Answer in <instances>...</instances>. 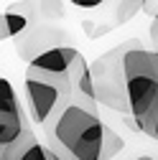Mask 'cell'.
<instances>
[{
    "label": "cell",
    "mask_w": 158,
    "mask_h": 160,
    "mask_svg": "<svg viewBox=\"0 0 158 160\" xmlns=\"http://www.w3.org/2000/svg\"><path fill=\"white\" fill-rule=\"evenodd\" d=\"M87 66H89L87 58L74 46H59L36 56L28 64L23 79L28 119H33L36 125H44L56 112V107L71 102V99L97 109L94 102L82 99L76 92V79Z\"/></svg>",
    "instance_id": "1"
},
{
    "label": "cell",
    "mask_w": 158,
    "mask_h": 160,
    "mask_svg": "<svg viewBox=\"0 0 158 160\" xmlns=\"http://www.w3.org/2000/svg\"><path fill=\"white\" fill-rule=\"evenodd\" d=\"M102 119L82 102H66L41 125L46 148L64 160H100Z\"/></svg>",
    "instance_id": "2"
},
{
    "label": "cell",
    "mask_w": 158,
    "mask_h": 160,
    "mask_svg": "<svg viewBox=\"0 0 158 160\" xmlns=\"http://www.w3.org/2000/svg\"><path fill=\"white\" fill-rule=\"evenodd\" d=\"M138 43V38L112 46L102 56H97L89 64V76H92V92L97 107H107L117 114H130V102H128V79H125V53Z\"/></svg>",
    "instance_id": "3"
},
{
    "label": "cell",
    "mask_w": 158,
    "mask_h": 160,
    "mask_svg": "<svg viewBox=\"0 0 158 160\" xmlns=\"http://www.w3.org/2000/svg\"><path fill=\"white\" fill-rule=\"evenodd\" d=\"M125 79H128V102L130 117L143 119L158 99V53L148 51L138 41L125 53Z\"/></svg>",
    "instance_id": "4"
},
{
    "label": "cell",
    "mask_w": 158,
    "mask_h": 160,
    "mask_svg": "<svg viewBox=\"0 0 158 160\" xmlns=\"http://www.w3.org/2000/svg\"><path fill=\"white\" fill-rule=\"evenodd\" d=\"M13 41H15L18 58H23L26 64H31L36 56H41L51 48L71 46V33L61 23H28L26 31L18 33Z\"/></svg>",
    "instance_id": "5"
},
{
    "label": "cell",
    "mask_w": 158,
    "mask_h": 160,
    "mask_svg": "<svg viewBox=\"0 0 158 160\" xmlns=\"http://www.w3.org/2000/svg\"><path fill=\"white\" fill-rule=\"evenodd\" d=\"M5 13H18L28 23H61L64 21V0H15Z\"/></svg>",
    "instance_id": "6"
},
{
    "label": "cell",
    "mask_w": 158,
    "mask_h": 160,
    "mask_svg": "<svg viewBox=\"0 0 158 160\" xmlns=\"http://www.w3.org/2000/svg\"><path fill=\"white\" fill-rule=\"evenodd\" d=\"M31 130V119L28 112H0V150H5L13 145L21 135Z\"/></svg>",
    "instance_id": "7"
},
{
    "label": "cell",
    "mask_w": 158,
    "mask_h": 160,
    "mask_svg": "<svg viewBox=\"0 0 158 160\" xmlns=\"http://www.w3.org/2000/svg\"><path fill=\"white\" fill-rule=\"evenodd\" d=\"M143 5H145V0H115L112 10H110L112 13V28L133 21V18L143 10Z\"/></svg>",
    "instance_id": "8"
},
{
    "label": "cell",
    "mask_w": 158,
    "mask_h": 160,
    "mask_svg": "<svg viewBox=\"0 0 158 160\" xmlns=\"http://www.w3.org/2000/svg\"><path fill=\"white\" fill-rule=\"evenodd\" d=\"M123 148H125V140L112 127L102 125V152H100V160H112L117 152H123Z\"/></svg>",
    "instance_id": "9"
},
{
    "label": "cell",
    "mask_w": 158,
    "mask_h": 160,
    "mask_svg": "<svg viewBox=\"0 0 158 160\" xmlns=\"http://www.w3.org/2000/svg\"><path fill=\"white\" fill-rule=\"evenodd\" d=\"M138 130L140 132H145L148 137H153V140H158V99H155V104L150 107V112L143 117V119H138Z\"/></svg>",
    "instance_id": "10"
},
{
    "label": "cell",
    "mask_w": 158,
    "mask_h": 160,
    "mask_svg": "<svg viewBox=\"0 0 158 160\" xmlns=\"http://www.w3.org/2000/svg\"><path fill=\"white\" fill-rule=\"evenodd\" d=\"M8 38H13L10 28H8V18H5V13H0V41H8Z\"/></svg>",
    "instance_id": "11"
},
{
    "label": "cell",
    "mask_w": 158,
    "mask_h": 160,
    "mask_svg": "<svg viewBox=\"0 0 158 160\" xmlns=\"http://www.w3.org/2000/svg\"><path fill=\"white\" fill-rule=\"evenodd\" d=\"M71 5H76V8H97V5H102L105 0H69Z\"/></svg>",
    "instance_id": "12"
},
{
    "label": "cell",
    "mask_w": 158,
    "mask_h": 160,
    "mask_svg": "<svg viewBox=\"0 0 158 160\" xmlns=\"http://www.w3.org/2000/svg\"><path fill=\"white\" fill-rule=\"evenodd\" d=\"M150 43H153V51H158V18H153L150 23Z\"/></svg>",
    "instance_id": "13"
},
{
    "label": "cell",
    "mask_w": 158,
    "mask_h": 160,
    "mask_svg": "<svg viewBox=\"0 0 158 160\" xmlns=\"http://www.w3.org/2000/svg\"><path fill=\"white\" fill-rule=\"evenodd\" d=\"M46 158H49V160H64V158H59V155H56V152H51V150H49V148H46Z\"/></svg>",
    "instance_id": "14"
},
{
    "label": "cell",
    "mask_w": 158,
    "mask_h": 160,
    "mask_svg": "<svg viewBox=\"0 0 158 160\" xmlns=\"http://www.w3.org/2000/svg\"><path fill=\"white\" fill-rule=\"evenodd\" d=\"M135 160H153L150 155H140V158H135Z\"/></svg>",
    "instance_id": "15"
},
{
    "label": "cell",
    "mask_w": 158,
    "mask_h": 160,
    "mask_svg": "<svg viewBox=\"0 0 158 160\" xmlns=\"http://www.w3.org/2000/svg\"><path fill=\"white\" fill-rule=\"evenodd\" d=\"M0 160H5V155H3V150H0Z\"/></svg>",
    "instance_id": "16"
},
{
    "label": "cell",
    "mask_w": 158,
    "mask_h": 160,
    "mask_svg": "<svg viewBox=\"0 0 158 160\" xmlns=\"http://www.w3.org/2000/svg\"><path fill=\"white\" fill-rule=\"evenodd\" d=\"M155 18H158V10H155Z\"/></svg>",
    "instance_id": "17"
}]
</instances>
